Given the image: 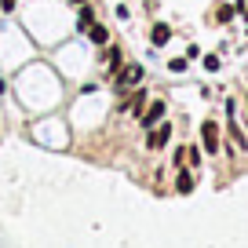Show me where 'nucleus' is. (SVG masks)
Masks as SVG:
<instances>
[{"label":"nucleus","instance_id":"nucleus-12","mask_svg":"<svg viewBox=\"0 0 248 248\" xmlns=\"http://www.w3.org/2000/svg\"><path fill=\"white\" fill-rule=\"evenodd\" d=\"M201 154H204V146H186V161L190 164H201Z\"/></svg>","mask_w":248,"mask_h":248},{"label":"nucleus","instance_id":"nucleus-11","mask_svg":"<svg viewBox=\"0 0 248 248\" xmlns=\"http://www.w3.org/2000/svg\"><path fill=\"white\" fill-rule=\"evenodd\" d=\"M226 128H230V139H233V142H237V146H241V150H245V146H248V139H245V132H241V128H237V124H233V121H230V124H226Z\"/></svg>","mask_w":248,"mask_h":248},{"label":"nucleus","instance_id":"nucleus-3","mask_svg":"<svg viewBox=\"0 0 248 248\" xmlns=\"http://www.w3.org/2000/svg\"><path fill=\"white\" fill-rule=\"evenodd\" d=\"M201 146H204V154H212V157L219 154V124L216 121L201 124Z\"/></svg>","mask_w":248,"mask_h":248},{"label":"nucleus","instance_id":"nucleus-16","mask_svg":"<svg viewBox=\"0 0 248 248\" xmlns=\"http://www.w3.org/2000/svg\"><path fill=\"white\" fill-rule=\"evenodd\" d=\"M77 4H84V0H77Z\"/></svg>","mask_w":248,"mask_h":248},{"label":"nucleus","instance_id":"nucleus-6","mask_svg":"<svg viewBox=\"0 0 248 248\" xmlns=\"http://www.w3.org/2000/svg\"><path fill=\"white\" fill-rule=\"evenodd\" d=\"M175 190H179V194H194V171H190V168H179Z\"/></svg>","mask_w":248,"mask_h":248},{"label":"nucleus","instance_id":"nucleus-7","mask_svg":"<svg viewBox=\"0 0 248 248\" xmlns=\"http://www.w3.org/2000/svg\"><path fill=\"white\" fill-rule=\"evenodd\" d=\"M88 37H92L95 44H106V40H109V30H106V26H99V22H92V26H88Z\"/></svg>","mask_w":248,"mask_h":248},{"label":"nucleus","instance_id":"nucleus-9","mask_svg":"<svg viewBox=\"0 0 248 248\" xmlns=\"http://www.w3.org/2000/svg\"><path fill=\"white\" fill-rule=\"evenodd\" d=\"M121 62H124V55H121V47H109V59H106V70H109V73H117V70H121Z\"/></svg>","mask_w":248,"mask_h":248},{"label":"nucleus","instance_id":"nucleus-1","mask_svg":"<svg viewBox=\"0 0 248 248\" xmlns=\"http://www.w3.org/2000/svg\"><path fill=\"white\" fill-rule=\"evenodd\" d=\"M142 77H146V70H142L139 62H128V66H121V70L113 73V88L117 92H128V88H139Z\"/></svg>","mask_w":248,"mask_h":248},{"label":"nucleus","instance_id":"nucleus-17","mask_svg":"<svg viewBox=\"0 0 248 248\" xmlns=\"http://www.w3.org/2000/svg\"><path fill=\"white\" fill-rule=\"evenodd\" d=\"M245 106H248V99H245Z\"/></svg>","mask_w":248,"mask_h":248},{"label":"nucleus","instance_id":"nucleus-5","mask_svg":"<svg viewBox=\"0 0 248 248\" xmlns=\"http://www.w3.org/2000/svg\"><path fill=\"white\" fill-rule=\"evenodd\" d=\"M168 40H171V26L168 22H154L150 26V44L154 47H164Z\"/></svg>","mask_w":248,"mask_h":248},{"label":"nucleus","instance_id":"nucleus-18","mask_svg":"<svg viewBox=\"0 0 248 248\" xmlns=\"http://www.w3.org/2000/svg\"><path fill=\"white\" fill-rule=\"evenodd\" d=\"M245 128H248V124H245Z\"/></svg>","mask_w":248,"mask_h":248},{"label":"nucleus","instance_id":"nucleus-10","mask_svg":"<svg viewBox=\"0 0 248 248\" xmlns=\"http://www.w3.org/2000/svg\"><path fill=\"white\" fill-rule=\"evenodd\" d=\"M233 15H237V8H230V4H219L216 8V22H230Z\"/></svg>","mask_w":248,"mask_h":248},{"label":"nucleus","instance_id":"nucleus-2","mask_svg":"<svg viewBox=\"0 0 248 248\" xmlns=\"http://www.w3.org/2000/svg\"><path fill=\"white\" fill-rule=\"evenodd\" d=\"M164 109H168V106H164V99H154L146 109H142V117H139V128H146V132H150L154 124H161V121H164Z\"/></svg>","mask_w":248,"mask_h":248},{"label":"nucleus","instance_id":"nucleus-15","mask_svg":"<svg viewBox=\"0 0 248 248\" xmlns=\"http://www.w3.org/2000/svg\"><path fill=\"white\" fill-rule=\"evenodd\" d=\"M15 4H18V0H0V8H4V11H15Z\"/></svg>","mask_w":248,"mask_h":248},{"label":"nucleus","instance_id":"nucleus-13","mask_svg":"<svg viewBox=\"0 0 248 248\" xmlns=\"http://www.w3.org/2000/svg\"><path fill=\"white\" fill-rule=\"evenodd\" d=\"M204 70H208V73H219V55H204Z\"/></svg>","mask_w":248,"mask_h":248},{"label":"nucleus","instance_id":"nucleus-8","mask_svg":"<svg viewBox=\"0 0 248 248\" xmlns=\"http://www.w3.org/2000/svg\"><path fill=\"white\" fill-rule=\"evenodd\" d=\"M92 22H95V11H92V8H80V11H77V30L88 33V26H92Z\"/></svg>","mask_w":248,"mask_h":248},{"label":"nucleus","instance_id":"nucleus-4","mask_svg":"<svg viewBox=\"0 0 248 248\" xmlns=\"http://www.w3.org/2000/svg\"><path fill=\"white\" fill-rule=\"evenodd\" d=\"M168 139H171V124L161 121V124H154V128H150L146 146H150V150H161V146H168Z\"/></svg>","mask_w":248,"mask_h":248},{"label":"nucleus","instance_id":"nucleus-14","mask_svg":"<svg viewBox=\"0 0 248 248\" xmlns=\"http://www.w3.org/2000/svg\"><path fill=\"white\" fill-rule=\"evenodd\" d=\"M186 62H190L186 55H183V59H171V62H168V70H171V73H186Z\"/></svg>","mask_w":248,"mask_h":248}]
</instances>
